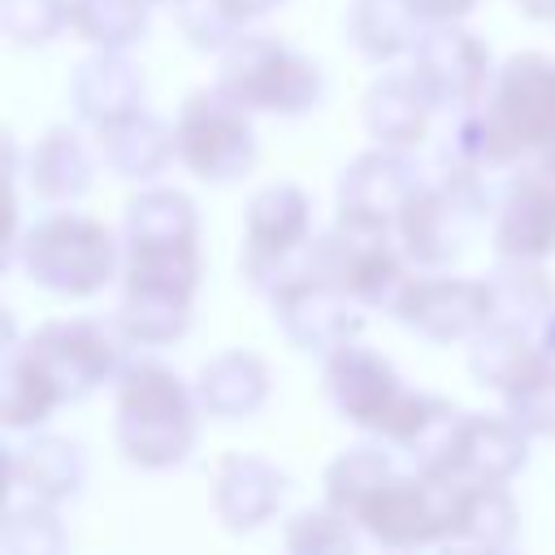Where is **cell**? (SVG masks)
Returning <instances> with one entry per match:
<instances>
[{
	"instance_id": "5bb4252c",
	"label": "cell",
	"mask_w": 555,
	"mask_h": 555,
	"mask_svg": "<svg viewBox=\"0 0 555 555\" xmlns=\"http://www.w3.org/2000/svg\"><path fill=\"white\" fill-rule=\"evenodd\" d=\"M273 317L282 325V334L299 347V351H317V356H334L338 347L360 338V304L351 295H343L338 286H330L325 278H317L312 269L291 278L286 286H278L273 295Z\"/></svg>"
},
{
	"instance_id": "3957f363",
	"label": "cell",
	"mask_w": 555,
	"mask_h": 555,
	"mask_svg": "<svg viewBox=\"0 0 555 555\" xmlns=\"http://www.w3.org/2000/svg\"><path fill=\"white\" fill-rule=\"evenodd\" d=\"M199 395L160 360H130L117 377V447L139 468H173L199 442Z\"/></svg>"
},
{
	"instance_id": "f1b7e54d",
	"label": "cell",
	"mask_w": 555,
	"mask_h": 555,
	"mask_svg": "<svg viewBox=\"0 0 555 555\" xmlns=\"http://www.w3.org/2000/svg\"><path fill=\"white\" fill-rule=\"evenodd\" d=\"M0 421L4 429H39L56 408H65V395L56 390V382L43 373V364L13 343L4 351V377H0Z\"/></svg>"
},
{
	"instance_id": "b9f144b4",
	"label": "cell",
	"mask_w": 555,
	"mask_h": 555,
	"mask_svg": "<svg viewBox=\"0 0 555 555\" xmlns=\"http://www.w3.org/2000/svg\"><path fill=\"white\" fill-rule=\"evenodd\" d=\"M447 555H512V551H490V546H460V542H451Z\"/></svg>"
},
{
	"instance_id": "484cf974",
	"label": "cell",
	"mask_w": 555,
	"mask_h": 555,
	"mask_svg": "<svg viewBox=\"0 0 555 555\" xmlns=\"http://www.w3.org/2000/svg\"><path fill=\"white\" fill-rule=\"evenodd\" d=\"M455 494H451V542L460 546H490V551H512L520 512L507 494L503 481H464L451 477Z\"/></svg>"
},
{
	"instance_id": "d4e9b609",
	"label": "cell",
	"mask_w": 555,
	"mask_h": 555,
	"mask_svg": "<svg viewBox=\"0 0 555 555\" xmlns=\"http://www.w3.org/2000/svg\"><path fill=\"white\" fill-rule=\"evenodd\" d=\"M282 473L260 460V455H230L217 473V486H212V503H217V516L225 529L234 533H247V529H260L264 520H273L278 503H282Z\"/></svg>"
},
{
	"instance_id": "1f68e13d",
	"label": "cell",
	"mask_w": 555,
	"mask_h": 555,
	"mask_svg": "<svg viewBox=\"0 0 555 555\" xmlns=\"http://www.w3.org/2000/svg\"><path fill=\"white\" fill-rule=\"evenodd\" d=\"M390 473H395V460H390V451H382V442L347 447V451L325 468V503L351 520L356 507H360Z\"/></svg>"
},
{
	"instance_id": "277c9868",
	"label": "cell",
	"mask_w": 555,
	"mask_h": 555,
	"mask_svg": "<svg viewBox=\"0 0 555 555\" xmlns=\"http://www.w3.org/2000/svg\"><path fill=\"white\" fill-rule=\"evenodd\" d=\"M17 260L35 286L65 299L100 295L113 278H121V243L113 230L69 208L30 221L17 238Z\"/></svg>"
},
{
	"instance_id": "7c38bea8",
	"label": "cell",
	"mask_w": 555,
	"mask_h": 555,
	"mask_svg": "<svg viewBox=\"0 0 555 555\" xmlns=\"http://www.w3.org/2000/svg\"><path fill=\"white\" fill-rule=\"evenodd\" d=\"M390 317L429 343H473L494 321L490 282L455 273H412Z\"/></svg>"
},
{
	"instance_id": "e0dca14e",
	"label": "cell",
	"mask_w": 555,
	"mask_h": 555,
	"mask_svg": "<svg viewBox=\"0 0 555 555\" xmlns=\"http://www.w3.org/2000/svg\"><path fill=\"white\" fill-rule=\"evenodd\" d=\"M199 278V238H121V295H169L195 304Z\"/></svg>"
},
{
	"instance_id": "d6986e66",
	"label": "cell",
	"mask_w": 555,
	"mask_h": 555,
	"mask_svg": "<svg viewBox=\"0 0 555 555\" xmlns=\"http://www.w3.org/2000/svg\"><path fill=\"white\" fill-rule=\"evenodd\" d=\"M87 481V455L78 442L56 434H30L22 447L9 451V486L22 499L65 503Z\"/></svg>"
},
{
	"instance_id": "8992f818",
	"label": "cell",
	"mask_w": 555,
	"mask_h": 555,
	"mask_svg": "<svg viewBox=\"0 0 555 555\" xmlns=\"http://www.w3.org/2000/svg\"><path fill=\"white\" fill-rule=\"evenodd\" d=\"M312 204L295 182H269L251 195L243 221V278L273 295L291 278L312 269Z\"/></svg>"
},
{
	"instance_id": "ffe728a7",
	"label": "cell",
	"mask_w": 555,
	"mask_h": 555,
	"mask_svg": "<svg viewBox=\"0 0 555 555\" xmlns=\"http://www.w3.org/2000/svg\"><path fill=\"white\" fill-rule=\"evenodd\" d=\"M69 95H74V113L100 130V126L143 108V74L126 52L95 48L87 61H78V69L69 78Z\"/></svg>"
},
{
	"instance_id": "603a6c76",
	"label": "cell",
	"mask_w": 555,
	"mask_h": 555,
	"mask_svg": "<svg viewBox=\"0 0 555 555\" xmlns=\"http://www.w3.org/2000/svg\"><path fill=\"white\" fill-rule=\"evenodd\" d=\"M100 134V156L117 178L130 182H147L156 173H165V165L178 156V134L169 121H160L147 108H134L108 126L95 130Z\"/></svg>"
},
{
	"instance_id": "9c48e42d",
	"label": "cell",
	"mask_w": 555,
	"mask_h": 555,
	"mask_svg": "<svg viewBox=\"0 0 555 555\" xmlns=\"http://www.w3.org/2000/svg\"><path fill=\"white\" fill-rule=\"evenodd\" d=\"M173 134H178V160L199 182H234L256 165L251 113L234 104L221 87L186 95Z\"/></svg>"
},
{
	"instance_id": "44dd1931",
	"label": "cell",
	"mask_w": 555,
	"mask_h": 555,
	"mask_svg": "<svg viewBox=\"0 0 555 555\" xmlns=\"http://www.w3.org/2000/svg\"><path fill=\"white\" fill-rule=\"evenodd\" d=\"M434 113L438 108H434V100L425 95V87L416 82L412 69L382 74L364 95V130L373 134L377 147L412 152L429 134V117Z\"/></svg>"
},
{
	"instance_id": "2e32d148",
	"label": "cell",
	"mask_w": 555,
	"mask_h": 555,
	"mask_svg": "<svg viewBox=\"0 0 555 555\" xmlns=\"http://www.w3.org/2000/svg\"><path fill=\"white\" fill-rule=\"evenodd\" d=\"M416 186H421V169L408 160V152L369 147L338 173V217L395 230Z\"/></svg>"
},
{
	"instance_id": "7bdbcfd3",
	"label": "cell",
	"mask_w": 555,
	"mask_h": 555,
	"mask_svg": "<svg viewBox=\"0 0 555 555\" xmlns=\"http://www.w3.org/2000/svg\"><path fill=\"white\" fill-rule=\"evenodd\" d=\"M152 4H178V0H152Z\"/></svg>"
},
{
	"instance_id": "8fae6325",
	"label": "cell",
	"mask_w": 555,
	"mask_h": 555,
	"mask_svg": "<svg viewBox=\"0 0 555 555\" xmlns=\"http://www.w3.org/2000/svg\"><path fill=\"white\" fill-rule=\"evenodd\" d=\"M494 251L499 260H546L555 256V143L512 165L494 199Z\"/></svg>"
},
{
	"instance_id": "d6a6232c",
	"label": "cell",
	"mask_w": 555,
	"mask_h": 555,
	"mask_svg": "<svg viewBox=\"0 0 555 555\" xmlns=\"http://www.w3.org/2000/svg\"><path fill=\"white\" fill-rule=\"evenodd\" d=\"M191 299H169V295H121L113 325L121 330L126 343L143 347H165L191 330Z\"/></svg>"
},
{
	"instance_id": "6da1fadb",
	"label": "cell",
	"mask_w": 555,
	"mask_h": 555,
	"mask_svg": "<svg viewBox=\"0 0 555 555\" xmlns=\"http://www.w3.org/2000/svg\"><path fill=\"white\" fill-rule=\"evenodd\" d=\"M325 395L343 421H351L386 447L408 451L416 468H429L442 455L460 421L455 403L403 386L399 369L360 338L325 356Z\"/></svg>"
},
{
	"instance_id": "60d3db41",
	"label": "cell",
	"mask_w": 555,
	"mask_h": 555,
	"mask_svg": "<svg viewBox=\"0 0 555 555\" xmlns=\"http://www.w3.org/2000/svg\"><path fill=\"white\" fill-rule=\"evenodd\" d=\"M533 22H555V0H516Z\"/></svg>"
},
{
	"instance_id": "30bf717a",
	"label": "cell",
	"mask_w": 555,
	"mask_h": 555,
	"mask_svg": "<svg viewBox=\"0 0 555 555\" xmlns=\"http://www.w3.org/2000/svg\"><path fill=\"white\" fill-rule=\"evenodd\" d=\"M121 330L91 321V317H65V321H43L22 347L43 364V373L56 382L65 403H78L95 395L104 382H117L126 360H121Z\"/></svg>"
},
{
	"instance_id": "83f0119b",
	"label": "cell",
	"mask_w": 555,
	"mask_h": 555,
	"mask_svg": "<svg viewBox=\"0 0 555 555\" xmlns=\"http://www.w3.org/2000/svg\"><path fill=\"white\" fill-rule=\"evenodd\" d=\"M425 13L416 0H351L347 13V35L369 61H395L416 48L425 35Z\"/></svg>"
},
{
	"instance_id": "4dcf8cb0",
	"label": "cell",
	"mask_w": 555,
	"mask_h": 555,
	"mask_svg": "<svg viewBox=\"0 0 555 555\" xmlns=\"http://www.w3.org/2000/svg\"><path fill=\"white\" fill-rule=\"evenodd\" d=\"M147 4L152 0H69V26L91 48L126 52L147 35Z\"/></svg>"
},
{
	"instance_id": "cb8c5ba5",
	"label": "cell",
	"mask_w": 555,
	"mask_h": 555,
	"mask_svg": "<svg viewBox=\"0 0 555 555\" xmlns=\"http://www.w3.org/2000/svg\"><path fill=\"white\" fill-rule=\"evenodd\" d=\"M195 395H199L204 416H212V421H243V416L260 412L264 399H269V364L256 351L230 347V351L212 356L199 369Z\"/></svg>"
},
{
	"instance_id": "836d02e7",
	"label": "cell",
	"mask_w": 555,
	"mask_h": 555,
	"mask_svg": "<svg viewBox=\"0 0 555 555\" xmlns=\"http://www.w3.org/2000/svg\"><path fill=\"white\" fill-rule=\"evenodd\" d=\"M0 551L4 555H65V525L56 516V503H39V499L9 503Z\"/></svg>"
},
{
	"instance_id": "f546056e",
	"label": "cell",
	"mask_w": 555,
	"mask_h": 555,
	"mask_svg": "<svg viewBox=\"0 0 555 555\" xmlns=\"http://www.w3.org/2000/svg\"><path fill=\"white\" fill-rule=\"evenodd\" d=\"M121 238H199V212L186 191L147 186L126 204Z\"/></svg>"
},
{
	"instance_id": "d590c367",
	"label": "cell",
	"mask_w": 555,
	"mask_h": 555,
	"mask_svg": "<svg viewBox=\"0 0 555 555\" xmlns=\"http://www.w3.org/2000/svg\"><path fill=\"white\" fill-rule=\"evenodd\" d=\"M0 26L13 43H48L69 26V0H0Z\"/></svg>"
},
{
	"instance_id": "f35d334b",
	"label": "cell",
	"mask_w": 555,
	"mask_h": 555,
	"mask_svg": "<svg viewBox=\"0 0 555 555\" xmlns=\"http://www.w3.org/2000/svg\"><path fill=\"white\" fill-rule=\"evenodd\" d=\"M477 0H416V9L425 13V22H460Z\"/></svg>"
},
{
	"instance_id": "4316f807",
	"label": "cell",
	"mask_w": 555,
	"mask_h": 555,
	"mask_svg": "<svg viewBox=\"0 0 555 555\" xmlns=\"http://www.w3.org/2000/svg\"><path fill=\"white\" fill-rule=\"evenodd\" d=\"M91 178H95V160L82 134L69 126H52L26 156V182L48 204H74L78 195L91 191Z\"/></svg>"
},
{
	"instance_id": "7a4b0ae2",
	"label": "cell",
	"mask_w": 555,
	"mask_h": 555,
	"mask_svg": "<svg viewBox=\"0 0 555 555\" xmlns=\"http://www.w3.org/2000/svg\"><path fill=\"white\" fill-rule=\"evenodd\" d=\"M546 143H555V61L516 52L494 69L486 95L460 113L447 152L490 173L520 165Z\"/></svg>"
},
{
	"instance_id": "74e56055",
	"label": "cell",
	"mask_w": 555,
	"mask_h": 555,
	"mask_svg": "<svg viewBox=\"0 0 555 555\" xmlns=\"http://www.w3.org/2000/svg\"><path fill=\"white\" fill-rule=\"evenodd\" d=\"M503 408L529 438H555V369L529 382L525 390L507 395Z\"/></svg>"
},
{
	"instance_id": "ac0fdd59",
	"label": "cell",
	"mask_w": 555,
	"mask_h": 555,
	"mask_svg": "<svg viewBox=\"0 0 555 555\" xmlns=\"http://www.w3.org/2000/svg\"><path fill=\"white\" fill-rule=\"evenodd\" d=\"M468 369L481 386L499 390L503 399L538 382L542 373L555 369V351L538 343L529 330H516L507 321H490L473 343H468Z\"/></svg>"
},
{
	"instance_id": "5b68a950",
	"label": "cell",
	"mask_w": 555,
	"mask_h": 555,
	"mask_svg": "<svg viewBox=\"0 0 555 555\" xmlns=\"http://www.w3.org/2000/svg\"><path fill=\"white\" fill-rule=\"evenodd\" d=\"M217 87L247 113L299 117L321 100V69L273 35H238L221 48Z\"/></svg>"
},
{
	"instance_id": "ba28073f",
	"label": "cell",
	"mask_w": 555,
	"mask_h": 555,
	"mask_svg": "<svg viewBox=\"0 0 555 555\" xmlns=\"http://www.w3.org/2000/svg\"><path fill=\"white\" fill-rule=\"evenodd\" d=\"M451 494L455 481L442 473H390L351 516L386 551H416V546H447L451 538Z\"/></svg>"
},
{
	"instance_id": "52a82bcc",
	"label": "cell",
	"mask_w": 555,
	"mask_h": 555,
	"mask_svg": "<svg viewBox=\"0 0 555 555\" xmlns=\"http://www.w3.org/2000/svg\"><path fill=\"white\" fill-rule=\"evenodd\" d=\"M408 256L390 225L347 221L338 217L312 243V273L351 295L360 308H395L399 291L408 286Z\"/></svg>"
},
{
	"instance_id": "9a60e30c",
	"label": "cell",
	"mask_w": 555,
	"mask_h": 555,
	"mask_svg": "<svg viewBox=\"0 0 555 555\" xmlns=\"http://www.w3.org/2000/svg\"><path fill=\"white\" fill-rule=\"evenodd\" d=\"M529 460V434L507 412H460L451 442L425 473L464 481H512Z\"/></svg>"
},
{
	"instance_id": "7402d4cb",
	"label": "cell",
	"mask_w": 555,
	"mask_h": 555,
	"mask_svg": "<svg viewBox=\"0 0 555 555\" xmlns=\"http://www.w3.org/2000/svg\"><path fill=\"white\" fill-rule=\"evenodd\" d=\"M486 282L494 299V321L529 330L555 351V282L546 278L542 260H499Z\"/></svg>"
},
{
	"instance_id": "ab89813d",
	"label": "cell",
	"mask_w": 555,
	"mask_h": 555,
	"mask_svg": "<svg viewBox=\"0 0 555 555\" xmlns=\"http://www.w3.org/2000/svg\"><path fill=\"white\" fill-rule=\"evenodd\" d=\"M238 26H247V22H256V17H264V13H273L282 0H217Z\"/></svg>"
},
{
	"instance_id": "8d00e7d4",
	"label": "cell",
	"mask_w": 555,
	"mask_h": 555,
	"mask_svg": "<svg viewBox=\"0 0 555 555\" xmlns=\"http://www.w3.org/2000/svg\"><path fill=\"white\" fill-rule=\"evenodd\" d=\"M178 26H182V35H186L195 48H204V52L230 48V43L243 35V26H238L217 0H178Z\"/></svg>"
},
{
	"instance_id": "4fadbf2b",
	"label": "cell",
	"mask_w": 555,
	"mask_h": 555,
	"mask_svg": "<svg viewBox=\"0 0 555 555\" xmlns=\"http://www.w3.org/2000/svg\"><path fill=\"white\" fill-rule=\"evenodd\" d=\"M412 56V74L425 87V95L434 100L438 113H464L473 108L486 87H490V48L486 39H477L473 30H464L460 22H429L425 35L416 39Z\"/></svg>"
},
{
	"instance_id": "e575fe53",
	"label": "cell",
	"mask_w": 555,
	"mask_h": 555,
	"mask_svg": "<svg viewBox=\"0 0 555 555\" xmlns=\"http://www.w3.org/2000/svg\"><path fill=\"white\" fill-rule=\"evenodd\" d=\"M286 555H356V533L343 512L308 507L286 525Z\"/></svg>"
}]
</instances>
